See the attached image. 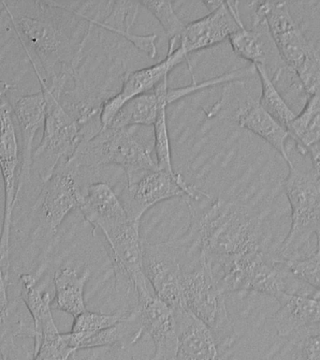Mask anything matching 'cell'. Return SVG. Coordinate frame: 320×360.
<instances>
[{"mask_svg": "<svg viewBox=\"0 0 320 360\" xmlns=\"http://www.w3.org/2000/svg\"><path fill=\"white\" fill-rule=\"evenodd\" d=\"M1 2L41 87L58 78L56 66L72 77L88 33L94 2Z\"/></svg>", "mask_w": 320, "mask_h": 360, "instance_id": "obj_1", "label": "cell"}, {"mask_svg": "<svg viewBox=\"0 0 320 360\" xmlns=\"http://www.w3.org/2000/svg\"><path fill=\"white\" fill-rule=\"evenodd\" d=\"M78 169L84 184L89 185L100 169L116 165L126 176L156 170L153 127H107L91 139L83 141L69 160Z\"/></svg>", "mask_w": 320, "mask_h": 360, "instance_id": "obj_2", "label": "cell"}, {"mask_svg": "<svg viewBox=\"0 0 320 360\" xmlns=\"http://www.w3.org/2000/svg\"><path fill=\"white\" fill-rule=\"evenodd\" d=\"M199 255L215 264L260 249V221L246 205L218 198L195 218Z\"/></svg>", "mask_w": 320, "mask_h": 360, "instance_id": "obj_3", "label": "cell"}, {"mask_svg": "<svg viewBox=\"0 0 320 360\" xmlns=\"http://www.w3.org/2000/svg\"><path fill=\"white\" fill-rule=\"evenodd\" d=\"M249 6L265 18L281 58L303 90L309 96L320 91V53L294 21L288 3L251 2Z\"/></svg>", "mask_w": 320, "mask_h": 360, "instance_id": "obj_4", "label": "cell"}, {"mask_svg": "<svg viewBox=\"0 0 320 360\" xmlns=\"http://www.w3.org/2000/svg\"><path fill=\"white\" fill-rule=\"evenodd\" d=\"M213 266L227 292H255L276 300L283 294L302 295L299 285L302 281L289 272L282 259L272 258L261 250Z\"/></svg>", "mask_w": 320, "mask_h": 360, "instance_id": "obj_5", "label": "cell"}, {"mask_svg": "<svg viewBox=\"0 0 320 360\" xmlns=\"http://www.w3.org/2000/svg\"><path fill=\"white\" fill-rule=\"evenodd\" d=\"M283 187L291 208V225L279 255L283 260H292L310 246L312 236L320 238V180L313 171L306 173L291 162Z\"/></svg>", "mask_w": 320, "mask_h": 360, "instance_id": "obj_6", "label": "cell"}, {"mask_svg": "<svg viewBox=\"0 0 320 360\" xmlns=\"http://www.w3.org/2000/svg\"><path fill=\"white\" fill-rule=\"evenodd\" d=\"M226 290L212 263L199 255L190 269L184 270L185 307L206 323L215 333L218 345L226 347L235 340L226 305Z\"/></svg>", "mask_w": 320, "mask_h": 360, "instance_id": "obj_7", "label": "cell"}, {"mask_svg": "<svg viewBox=\"0 0 320 360\" xmlns=\"http://www.w3.org/2000/svg\"><path fill=\"white\" fill-rule=\"evenodd\" d=\"M241 81L224 84L220 97L207 110V117L232 121L248 129L279 152L288 165L292 162L286 149V142L291 134L262 108L260 101L249 94Z\"/></svg>", "mask_w": 320, "mask_h": 360, "instance_id": "obj_8", "label": "cell"}, {"mask_svg": "<svg viewBox=\"0 0 320 360\" xmlns=\"http://www.w3.org/2000/svg\"><path fill=\"white\" fill-rule=\"evenodd\" d=\"M47 101L44 135L33 152L32 166L42 181H47L61 163L69 160L84 141L78 121L62 106L60 98L48 87L41 89Z\"/></svg>", "mask_w": 320, "mask_h": 360, "instance_id": "obj_9", "label": "cell"}, {"mask_svg": "<svg viewBox=\"0 0 320 360\" xmlns=\"http://www.w3.org/2000/svg\"><path fill=\"white\" fill-rule=\"evenodd\" d=\"M126 176V187L118 196L129 221L134 224H140L143 214L165 200L184 195L193 201L210 198L178 173L171 174L156 169Z\"/></svg>", "mask_w": 320, "mask_h": 360, "instance_id": "obj_10", "label": "cell"}, {"mask_svg": "<svg viewBox=\"0 0 320 360\" xmlns=\"http://www.w3.org/2000/svg\"><path fill=\"white\" fill-rule=\"evenodd\" d=\"M13 106L7 95L0 98V172L4 185V212L0 235V266L6 280L10 278L11 232L18 196L20 151Z\"/></svg>", "mask_w": 320, "mask_h": 360, "instance_id": "obj_11", "label": "cell"}, {"mask_svg": "<svg viewBox=\"0 0 320 360\" xmlns=\"http://www.w3.org/2000/svg\"><path fill=\"white\" fill-rule=\"evenodd\" d=\"M84 191L78 169L69 160L61 163L52 176L44 182L35 207L41 217V229L53 236L65 218L80 207Z\"/></svg>", "mask_w": 320, "mask_h": 360, "instance_id": "obj_12", "label": "cell"}, {"mask_svg": "<svg viewBox=\"0 0 320 360\" xmlns=\"http://www.w3.org/2000/svg\"><path fill=\"white\" fill-rule=\"evenodd\" d=\"M142 269L154 295L174 311L187 309L184 298V269L171 242L143 240Z\"/></svg>", "mask_w": 320, "mask_h": 360, "instance_id": "obj_13", "label": "cell"}, {"mask_svg": "<svg viewBox=\"0 0 320 360\" xmlns=\"http://www.w3.org/2000/svg\"><path fill=\"white\" fill-rule=\"evenodd\" d=\"M240 3L220 1L208 15L185 25L178 47L188 59L191 53L206 49L229 39L244 24Z\"/></svg>", "mask_w": 320, "mask_h": 360, "instance_id": "obj_14", "label": "cell"}, {"mask_svg": "<svg viewBox=\"0 0 320 360\" xmlns=\"http://www.w3.org/2000/svg\"><path fill=\"white\" fill-rule=\"evenodd\" d=\"M182 61H187L191 76H194L189 59L182 53L179 48L168 49L167 56L159 63L152 66L140 68L126 73L120 91L114 97L109 98L103 105L100 121L102 128L109 126L118 111L128 101L138 96L153 91L157 86L176 66Z\"/></svg>", "mask_w": 320, "mask_h": 360, "instance_id": "obj_15", "label": "cell"}, {"mask_svg": "<svg viewBox=\"0 0 320 360\" xmlns=\"http://www.w3.org/2000/svg\"><path fill=\"white\" fill-rule=\"evenodd\" d=\"M229 41L236 55L254 66L263 67L274 84L279 80L283 70H288L262 16L251 14V27L241 25Z\"/></svg>", "mask_w": 320, "mask_h": 360, "instance_id": "obj_16", "label": "cell"}, {"mask_svg": "<svg viewBox=\"0 0 320 360\" xmlns=\"http://www.w3.org/2000/svg\"><path fill=\"white\" fill-rule=\"evenodd\" d=\"M138 301L143 331L154 345V354L150 360L175 359L178 335L174 309L157 297L154 291L140 295Z\"/></svg>", "mask_w": 320, "mask_h": 360, "instance_id": "obj_17", "label": "cell"}, {"mask_svg": "<svg viewBox=\"0 0 320 360\" xmlns=\"http://www.w3.org/2000/svg\"><path fill=\"white\" fill-rule=\"evenodd\" d=\"M79 210L105 238L119 232L129 222L119 196L106 182L95 181L87 186Z\"/></svg>", "mask_w": 320, "mask_h": 360, "instance_id": "obj_18", "label": "cell"}, {"mask_svg": "<svg viewBox=\"0 0 320 360\" xmlns=\"http://www.w3.org/2000/svg\"><path fill=\"white\" fill-rule=\"evenodd\" d=\"M139 224L129 221L123 229L106 238L117 269L132 284L137 297L153 291L142 269L143 240Z\"/></svg>", "mask_w": 320, "mask_h": 360, "instance_id": "obj_19", "label": "cell"}, {"mask_svg": "<svg viewBox=\"0 0 320 360\" xmlns=\"http://www.w3.org/2000/svg\"><path fill=\"white\" fill-rule=\"evenodd\" d=\"M47 101L44 91L17 98L13 111L21 135V166L18 191L30 179L32 167L33 143L36 131L44 126Z\"/></svg>", "mask_w": 320, "mask_h": 360, "instance_id": "obj_20", "label": "cell"}, {"mask_svg": "<svg viewBox=\"0 0 320 360\" xmlns=\"http://www.w3.org/2000/svg\"><path fill=\"white\" fill-rule=\"evenodd\" d=\"M178 347L174 360H219V345L206 323L188 311H174Z\"/></svg>", "mask_w": 320, "mask_h": 360, "instance_id": "obj_21", "label": "cell"}, {"mask_svg": "<svg viewBox=\"0 0 320 360\" xmlns=\"http://www.w3.org/2000/svg\"><path fill=\"white\" fill-rule=\"evenodd\" d=\"M277 301L280 308L274 315V326L278 336L288 337L300 329L320 323V298L283 294Z\"/></svg>", "mask_w": 320, "mask_h": 360, "instance_id": "obj_22", "label": "cell"}, {"mask_svg": "<svg viewBox=\"0 0 320 360\" xmlns=\"http://www.w3.org/2000/svg\"><path fill=\"white\" fill-rule=\"evenodd\" d=\"M168 79H164L153 91L138 96L128 101L115 115L109 127L125 128L131 126L153 127L159 110L168 103Z\"/></svg>", "mask_w": 320, "mask_h": 360, "instance_id": "obj_23", "label": "cell"}, {"mask_svg": "<svg viewBox=\"0 0 320 360\" xmlns=\"http://www.w3.org/2000/svg\"><path fill=\"white\" fill-rule=\"evenodd\" d=\"M89 277V269L83 273L69 266L58 270L53 278L55 297L51 303V308L66 312L74 318L86 311L84 288Z\"/></svg>", "mask_w": 320, "mask_h": 360, "instance_id": "obj_24", "label": "cell"}, {"mask_svg": "<svg viewBox=\"0 0 320 360\" xmlns=\"http://www.w3.org/2000/svg\"><path fill=\"white\" fill-rule=\"evenodd\" d=\"M288 132L302 155L308 154L320 142V91L310 96L302 111L291 123Z\"/></svg>", "mask_w": 320, "mask_h": 360, "instance_id": "obj_25", "label": "cell"}, {"mask_svg": "<svg viewBox=\"0 0 320 360\" xmlns=\"http://www.w3.org/2000/svg\"><path fill=\"white\" fill-rule=\"evenodd\" d=\"M142 333L143 328L140 322L139 309L137 307L126 314L125 319L86 340L81 345L80 350L104 346L128 347L138 342Z\"/></svg>", "mask_w": 320, "mask_h": 360, "instance_id": "obj_26", "label": "cell"}, {"mask_svg": "<svg viewBox=\"0 0 320 360\" xmlns=\"http://www.w3.org/2000/svg\"><path fill=\"white\" fill-rule=\"evenodd\" d=\"M76 353L66 333H60L52 312L44 318L34 345L33 360H69Z\"/></svg>", "mask_w": 320, "mask_h": 360, "instance_id": "obj_27", "label": "cell"}, {"mask_svg": "<svg viewBox=\"0 0 320 360\" xmlns=\"http://www.w3.org/2000/svg\"><path fill=\"white\" fill-rule=\"evenodd\" d=\"M126 314H104L84 311L74 318L72 330L66 333L69 345L76 352L80 350L81 345L86 340L125 319Z\"/></svg>", "mask_w": 320, "mask_h": 360, "instance_id": "obj_28", "label": "cell"}, {"mask_svg": "<svg viewBox=\"0 0 320 360\" xmlns=\"http://www.w3.org/2000/svg\"><path fill=\"white\" fill-rule=\"evenodd\" d=\"M255 67L261 82V95L258 100L260 105L288 131L297 115L284 100L266 70L261 66Z\"/></svg>", "mask_w": 320, "mask_h": 360, "instance_id": "obj_29", "label": "cell"}, {"mask_svg": "<svg viewBox=\"0 0 320 360\" xmlns=\"http://www.w3.org/2000/svg\"><path fill=\"white\" fill-rule=\"evenodd\" d=\"M317 239L316 252L308 257L282 260L286 269L297 280L314 290V297L320 298V238Z\"/></svg>", "mask_w": 320, "mask_h": 360, "instance_id": "obj_30", "label": "cell"}, {"mask_svg": "<svg viewBox=\"0 0 320 360\" xmlns=\"http://www.w3.org/2000/svg\"><path fill=\"white\" fill-rule=\"evenodd\" d=\"M167 105L162 106L159 110L156 122H154V153H156L157 167L166 173L174 174L173 162H171V150L170 136L167 123Z\"/></svg>", "mask_w": 320, "mask_h": 360, "instance_id": "obj_31", "label": "cell"}, {"mask_svg": "<svg viewBox=\"0 0 320 360\" xmlns=\"http://www.w3.org/2000/svg\"><path fill=\"white\" fill-rule=\"evenodd\" d=\"M140 6L147 8L162 25L166 35L170 39H179L185 25L174 10L171 1H140Z\"/></svg>", "mask_w": 320, "mask_h": 360, "instance_id": "obj_32", "label": "cell"}, {"mask_svg": "<svg viewBox=\"0 0 320 360\" xmlns=\"http://www.w3.org/2000/svg\"><path fill=\"white\" fill-rule=\"evenodd\" d=\"M296 360H320V336L303 338L297 346Z\"/></svg>", "mask_w": 320, "mask_h": 360, "instance_id": "obj_33", "label": "cell"}, {"mask_svg": "<svg viewBox=\"0 0 320 360\" xmlns=\"http://www.w3.org/2000/svg\"><path fill=\"white\" fill-rule=\"evenodd\" d=\"M7 283L2 267L0 266V328L4 325L8 315Z\"/></svg>", "mask_w": 320, "mask_h": 360, "instance_id": "obj_34", "label": "cell"}, {"mask_svg": "<svg viewBox=\"0 0 320 360\" xmlns=\"http://www.w3.org/2000/svg\"><path fill=\"white\" fill-rule=\"evenodd\" d=\"M309 153L311 155L312 165H313V172L320 180V149L319 146H314Z\"/></svg>", "mask_w": 320, "mask_h": 360, "instance_id": "obj_35", "label": "cell"}, {"mask_svg": "<svg viewBox=\"0 0 320 360\" xmlns=\"http://www.w3.org/2000/svg\"><path fill=\"white\" fill-rule=\"evenodd\" d=\"M0 360H7V356L5 354H0Z\"/></svg>", "mask_w": 320, "mask_h": 360, "instance_id": "obj_36", "label": "cell"}, {"mask_svg": "<svg viewBox=\"0 0 320 360\" xmlns=\"http://www.w3.org/2000/svg\"><path fill=\"white\" fill-rule=\"evenodd\" d=\"M133 360H137V359H133Z\"/></svg>", "mask_w": 320, "mask_h": 360, "instance_id": "obj_37", "label": "cell"}, {"mask_svg": "<svg viewBox=\"0 0 320 360\" xmlns=\"http://www.w3.org/2000/svg\"><path fill=\"white\" fill-rule=\"evenodd\" d=\"M219 360H222V359H219Z\"/></svg>", "mask_w": 320, "mask_h": 360, "instance_id": "obj_38", "label": "cell"}]
</instances>
